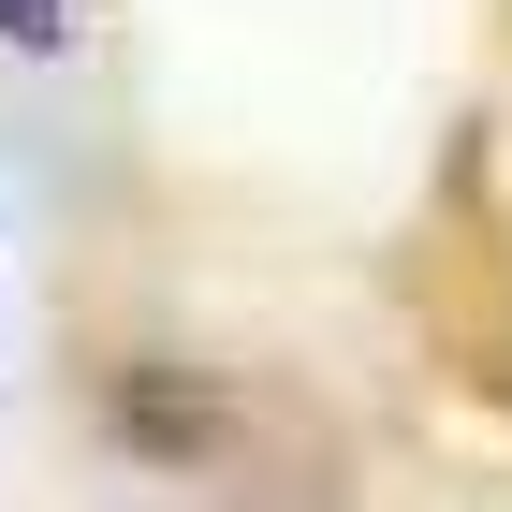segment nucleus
I'll return each instance as SVG.
<instances>
[{"label":"nucleus","mask_w":512,"mask_h":512,"mask_svg":"<svg viewBox=\"0 0 512 512\" xmlns=\"http://www.w3.org/2000/svg\"><path fill=\"white\" fill-rule=\"evenodd\" d=\"M0 44H15V59H59V44H74V0H0Z\"/></svg>","instance_id":"f03ea898"},{"label":"nucleus","mask_w":512,"mask_h":512,"mask_svg":"<svg viewBox=\"0 0 512 512\" xmlns=\"http://www.w3.org/2000/svg\"><path fill=\"white\" fill-rule=\"evenodd\" d=\"M118 425L147 439V454H205V439H220V410H205L191 381H118Z\"/></svg>","instance_id":"f257e3e1"}]
</instances>
